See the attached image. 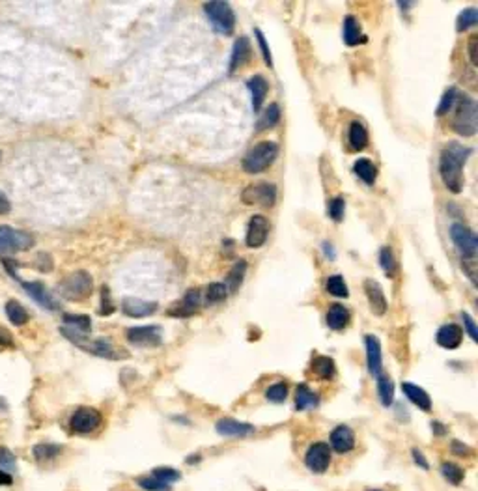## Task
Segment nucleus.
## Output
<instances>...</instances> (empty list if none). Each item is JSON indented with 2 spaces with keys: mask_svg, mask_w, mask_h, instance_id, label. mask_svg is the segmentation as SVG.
<instances>
[{
  "mask_svg": "<svg viewBox=\"0 0 478 491\" xmlns=\"http://www.w3.org/2000/svg\"><path fill=\"white\" fill-rule=\"evenodd\" d=\"M473 149L460 142H448L439 157V174L443 184L453 193H462L463 189V167L467 163Z\"/></svg>",
  "mask_w": 478,
  "mask_h": 491,
  "instance_id": "f257e3e1",
  "label": "nucleus"
},
{
  "mask_svg": "<svg viewBox=\"0 0 478 491\" xmlns=\"http://www.w3.org/2000/svg\"><path fill=\"white\" fill-rule=\"evenodd\" d=\"M278 155V144L273 140H263L258 142L254 148L249 149V154L243 157V170L247 174H260L263 170H268Z\"/></svg>",
  "mask_w": 478,
  "mask_h": 491,
  "instance_id": "f03ea898",
  "label": "nucleus"
},
{
  "mask_svg": "<svg viewBox=\"0 0 478 491\" xmlns=\"http://www.w3.org/2000/svg\"><path fill=\"white\" fill-rule=\"evenodd\" d=\"M454 108H456V116H454L453 120L454 131H456L460 137H474V135H477V128H478L477 101L469 98V96L460 94Z\"/></svg>",
  "mask_w": 478,
  "mask_h": 491,
  "instance_id": "7ed1b4c3",
  "label": "nucleus"
},
{
  "mask_svg": "<svg viewBox=\"0 0 478 491\" xmlns=\"http://www.w3.org/2000/svg\"><path fill=\"white\" fill-rule=\"evenodd\" d=\"M204 13H206L207 21L213 26V30L222 34V36H230L236 26V16L232 11L228 2H206L204 4Z\"/></svg>",
  "mask_w": 478,
  "mask_h": 491,
  "instance_id": "20e7f679",
  "label": "nucleus"
},
{
  "mask_svg": "<svg viewBox=\"0 0 478 491\" xmlns=\"http://www.w3.org/2000/svg\"><path fill=\"white\" fill-rule=\"evenodd\" d=\"M58 290H60L62 297H66L69 301H83V299L92 295L93 281L90 273L75 271L60 282Z\"/></svg>",
  "mask_w": 478,
  "mask_h": 491,
  "instance_id": "39448f33",
  "label": "nucleus"
},
{
  "mask_svg": "<svg viewBox=\"0 0 478 491\" xmlns=\"http://www.w3.org/2000/svg\"><path fill=\"white\" fill-rule=\"evenodd\" d=\"M450 237H453V243L456 245L457 252L462 254L463 266L474 264L478 251V237L474 236V232L467 226L456 222V225L450 226Z\"/></svg>",
  "mask_w": 478,
  "mask_h": 491,
  "instance_id": "423d86ee",
  "label": "nucleus"
},
{
  "mask_svg": "<svg viewBox=\"0 0 478 491\" xmlns=\"http://www.w3.org/2000/svg\"><path fill=\"white\" fill-rule=\"evenodd\" d=\"M32 245H34V237L28 232L16 230L11 226H0V256L28 251V249H32Z\"/></svg>",
  "mask_w": 478,
  "mask_h": 491,
  "instance_id": "0eeeda50",
  "label": "nucleus"
},
{
  "mask_svg": "<svg viewBox=\"0 0 478 491\" xmlns=\"http://www.w3.org/2000/svg\"><path fill=\"white\" fill-rule=\"evenodd\" d=\"M101 424H103V417L96 407H79L69 419V430L79 435L93 434L99 430Z\"/></svg>",
  "mask_w": 478,
  "mask_h": 491,
  "instance_id": "6e6552de",
  "label": "nucleus"
},
{
  "mask_svg": "<svg viewBox=\"0 0 478 491\" xmlns=\"http://www.w3.org/2000/svg\"><path fill=\"white\" fill-rule=\"evenodd\" d=\"M243 202L247 205H260V208H271L277 200V187L273 184H254L249 185L241 195Z\"/></svg>",
  "mask_w": 478,
  "mask_h": 491,
  "instance_id": "1a4fd4ad",
  "label": "nucleus"
},
{
  "mask_svg": "<svg viewBox=\"0 0 478 491\" xmlns=\"http://www.w3.org/2000/svg\"><path fill=\"white\" fill-rule=\"evenodd\" d=\"M73 344L79 346L81 349H84V351H88V354L98 355V357H105V359L127 357V354H120L118 349H116V346H114L108 338H96V340H90L88 337L75 338Z\"/></svg>",
  "mask_w": 478,
  "mask_h": 491,
  "instance_id": "9d476101",
  "label": "nucleus"
},
{
  "mask_svg": "<svg viewBox=\"0 0 478 491\" xmlns=\"http://www.w3.org/2000/svg\"><path fill=\"white\" fill-rule=\"evenodd\" d=\"M127 340L139 348H157L163 344V333L159 325H142L127 329Z\"/></svg>",
  "mask_w": 478,
  "mask_h": 491,
  "instance_id": "9b49d317",
  "label": "nucleus"
},
{
  "mask_svg": "<svg viewBox=\"0 0 478 491\" xmlns=\"http://www.w3.org/2000/svg\"><path fill=\"white\" fill-rule=\"evenodd\" d=\"M305 463L309 467L312 473H325L329 469L331 465V448L327 443H314L307 451V456H305Z\"/></svg>",
  "mask_w": 478,
  "mask_h": 491,
  "instance_id": "f8f14e48",
  "label": "nucleus"
},
{
  "mask_svg": "<svg viewBox=\"0 0 478 491\" xmlns=\"http://www.w3.org/2000/svg\"><path fill=\"white\" fill-rule=\"evenodd\" d=\"M269 236V220L263 215H254L249 220L247 228V237H245V243H247L249 249H260V247L268 241Z\"/></svg>",
  "mask_w": 478,
  "mask_h": 491,
  "instance_id": "ddd939ff",
  "label": "nucleus"
},
{
  "mask_svg": "<svg viewBox=\"0 0 478 491\" xmlns=\"http://www.w3.org/2000/svg\"><path fill=\"white\" fill-rule=\"evenodd\" d=\"M200 305H202V292L200 290H196V288H193V290H189V292L183 295L181 301L176 303V307L170 308L169 314L174 317H189L200 310Z\"/></svg>",
  "mask_w": 478,
  "mask_h": 491,
  "instance_id": "4468645a",
  "label": "nucleus"
},
{
  "mask_svg": "<svg viewBox=\"0 0 478 491\" xmlns=\"http://www.w3.org/2000/svg\"><path fill=\"white\" fill-rule=\"evenodd\" d=\"M19 282H21V286L25 288V292L28 293V295H30L32 299L40 305V307L47 308V310H58V308H60L57 299L47 292V288L43 286L42 282H26V281H19Z\"/></svg>",
  "mask_w": 478,
  "mask_h": 491,
  "instance_id": "2eb2a0df",
  "label": "nucleus"
},
{
  "mask_svg": "<svg viewBox=\"0 0 478 491\" xmlns=\"http://www.w3.org/2000/svg\"><path fill=\"white\" fill-rule=\"evenodd\" d=\"M365 292H366V297H368V303H370L372 312H374L375 316H385L387 299L380 282L374 281V278H366Z\"/></svg>",
  "mask_w": 478,
  "mask_h": 491,
  "instance_id": "dca6fc26",
  "label": "nucleus"
},
{
  "mask_svg": "<svg viewBox=\"0 0 478 491\" xmlns=\"http://www.w3.org/2000/svg\"><path fill=\"white\" fill-rule=\"evenodd\" d=\"M437 344L445 349H457L463 340V329L456 323H447L443 325L436 334Z\"/></svg>",
  "mask_w": 478,
  "mask_h": 491,
  "instance_id": "f3484780",
  "label": "nucleus"
},
{
  "mask_svg": "<svg viewBox=\"0 0 478 491\" xmlns=\"http://www.w3.org/2000/svg\"><path fill=\"white\" fill-rule=\"evenodd\" d=\"M365 346H366V361H368V372L377 378L381 376V370H383V363H381V344L380 338L374 337V334H368L365 338Z\"/></svg>",
  "mask_w": 478,
  "mask_h": 491,
  "instance_id": "a211bd4d",
  "label": "nucleus"
},
{
  "mask_svg": "<svg viewBox=\"0 0 478 491\" xmlns=\"http://www.w3.org/2000/svg\"><path fill=\"white\" fill-rule=\"evenodd\" d=\"M247 88H249V92H251L252 111H254V113H260V111H262L263 101H266L268 92H269L268 81H266L262 75H254V77L249 79Z\"/></svg>",
  "mask_w": 478,
  "mask_h": 491,
  "instance_id": "6ab92c4d",
  "label": "nucleus"
},
{
  "mask_svg": "<svg viewBox=\"0 0 478 491\" xmlns=\"http://www.w3.org/2000/svg\"><path fill=\"white\" fill-rule=\"evenodd\" d=\"M157 310V303L142 301V299H135V297H125L122 301V312L129 317H144L154 314Z\"/></svg>",
  "mask_w": 478,
  "mask_h": 491,
  "instance_id": "aec40b11",
  "label": "nucleus"
},
{
  "mask_svg": "<svg viewBox=\"0 0 478 491\" xmlns=\"http://www.w3.org/2000/svg\"><path fill=\"white\" fill-rule=\"evenodd\" d=\"M331 446L338 454H346V452L353 451L355 446V434L351 431L350 426H338L334 428L331 434Z\"/></svg>",
  "mask_w": 478,
  "mask_h": 491,
  "instance_id": "412c9836",
  "label": "nucleus"
},
{
  "mask_svg": "<svg viewBox=\"0 0 478 491\" xmlns=\"http://www.w3.org/2000/svg\"><path fill=\"white\" fill-rule=\"evenodd\" d=\"M252 55V45L249 38L241 36L239 40H236L234 43V49H232V57H230V73H234L236 69L243 67L251 60Z\"/></svg>",
  "mask_w": 478,
  "mask_h": 491,
  "instance_id": "4be33fe9",
  "label": "nucleus"
},
{
  "mask_svg": "<svg viewBox=\"0 0 478 491\" xmlns=\"http://www.w3.org/2000/svg\"><path fill=\"white\" fill-rule=\"evenodd\" d=\"M217 434L222 435V437H245V435H251L254 431V426L245 424V422H239V420L234 419H222L217 422Z\"/></svg>",
  "mask_w": 478,
  "mask_h": 491,
  "instance_id": "5701e85b",
  "label": "nucleus"
},
{
  "mask_svg": "<svg viewBox=\"0 0 478 491\" xmlns=\"http://www.w3.org/2000/svg\"><path fill=\"white\" fill-rule=\"evenodd\" d=\"M402 390H404V394H406L407 398H409V402H413V404H415L419 410H422V411L432 410V398H430V394L422 389V387H419V385H413V383H407L406 381V383H402Z\"/></svg>",
  "mask_w": 478,
  "mask_h": 491,
  "instance_id": "b1692460",
  "label": "nucleus"
},
{
  "mask_svg": "<svg viewBox=\"0 0 478 491\" xmlns=\"http://www.w3.org/2000/svg\"><path fill=\"white\" fill-rule=\"evenodd\" d=\"M350 323V310L344 305H333L327 312V325L333 331H342Z\"/></svg>",
  "mask_w": 478,
  "mask_h": 491,
  "instance_id": "393cba45",
  "label": "nucleus"
},
{
  "mask_svg": "<svg viewBox=\"0 0 478 491\" xmlns=\"http://www.w3.org/2000/svg\"><path fill=\"white\" fill-rule=\"evenodd\" d=\"M342 38H344V43L348 47H355L359 41H365L363 30H360V23L353 16H348L344 19V34H342Z\"/></svg>",
  "mask_w": 478,
  "mask_h": 491,
  "instance_id": "a878e982",
  "label": "nucleus"
},
{
  "mask_svg": "<svg viewBox=\"0 0 478 491\" xmlns=\"http://www.w3.org/2000/svg\"><path fill=\"white\" fill-rule=\"evenodd\" d=\"M318 404V394H314L312 390L309 389V385H299L297 393H295V407H297V411L312 410V407H316Z\"/></svg>",
  "mask_w": 478,
  "mask_h": 491,
  "instance_id": "bb28decb",
  "label": "nucleus"
},
{
  "mask_svg": "<svg viewBox=\"0 0 478 491\" xmlns=\"http://www.w3.org/2000/svg\"><path fill=\"white\" fill-rule=\"evenodd\" d=\"M245 273H247V261H236V266L232 267L230 273H228L227 282H222L227 286L228 292H237L239 290V286L243 284V278H245Z\"/></svg>",
  "mask_w": 478,
  "mask_h": 491,
  "instance_id": "cd10ccee",
  "label": "nucleus"
},
{
  "mask_svg": "<svg viewBox=\"0 0 478 491\" xmlns=\"http://www.w3.org/2000/svg\"><path fill=\"white\" fill-rule=\"evenodd\" d=\"M6 316H8V320H10L13 325H17V327H21V325H25L26 322H28V312H26V308L23 307L21 303L16 301V299H10V301L6 303Z\"/></svg>",
  "mask_w": 478,
  "mask_h": 491,
  "instance_id": "c85d7f7f",
  "label": "nucleus"
},
{
  "mask_svg": "<svg viewBox=\"0 0 478 491\" xmlns=\"http://www.w3.org/2000/svg\"><path fill=\"white\" fill-rule=\"evenodd\" d=\"M353 172L359 176L366 185H374L375 178H377V169H375V164L372 163L370 159H359V161H355Z\"/></svg>",
  "mask_w": 478,
  "mask_h": 491,
  "instance_id": "c756f323",
  "label": "nucleus"
},
{
  "mask_svg": "<svg viewBox=\"0 0 478 491\" xmlns=\"http://www.w3.org/2000/svg\"><path fill=\"white\" fill-rule=\"evenodd\" d=\"M350 146L355 152H360V149L366 148L368 144V133H366L365 125L360 122H351L350 123Z\"/></svg>",
  "mask_w": 478,
  "mask_h": 491,
  "instance_id": "7c9ffc66",
  "label": "nucleus"
},
{
  "mask_svg": "<svg viewBox=\"0 0 478 491\" xmlns=\"http://www.w3.org/2000/svg\"><path fill=\"white\" fill-rule=\"evenodd\" d=\"M312 370L314 373L318 376L319 379H333L336 368H334V361L331 357H325V355H319L312 361Z\"/></svg>",
  "mask_w": 478,
  "mask_h": 491,
  "instance_id": "2f4dec72",
  "label": "nucleus"
},
{
  "mask_svg": "<svg viewBox=\"0 0 478 491\" xmlns=\"http://www.w3.org/2000/svg\"><path fill=\"white\" fill-rule=\"evenodd\" d=\"M375 379H377V394H380L381 404L385 405V407H389V405H392V402H394V383H392L391 378L385 376V373H381V376H377Z\"/></svg>",
  "mask_w": 478,
  "mask_h": 491,
  "instance_id": "473e14b6",
  "label": "nucleus"
},
{
  "mask_svg": "<svg viewBox=\"0 0 478 491\" xmlns=\"http://www.w3.org/2000/svg\"><path fill=\"white\" fill-rule=\"evenodd\" d=\"M62 452V446L51 445V443H40L32 448V454H34V460L38 463H47V461L55 460L57 456H60Z\"/></svg>",
  "mask_w": 478,
  "mask_h": 491,
  "instance_id": "72a5a7b5",
  "label": "nucleus"
},
{
  "mask_svg": "<svg viewBox=\"0 0 478 491\" xmlns=\"http://www.w3.org/2000/svg\"><path fill=\"white\" fill-rule=\"evenodd\" d=\"M278 122H280V107H278L277 103H271V105L266 108V113L258 120L256 131H266V129L275 128Z\"/></svg>",
  "mask_w": 478,
  "mask_h": 491,
  "instance_id": "f704fd0d",
  "label": "nucleus"
},
{
  "mask_svg": "<svg viewBox=\"0 0 478 491\" xmlns=\"http://www.w3.org/2000/svg\"><path fill=\"white\" fill-rule=\"evenodd\" d=\"M380 264L383 267L387 276H394L398 273V261L394 258V252H392L391 247H383L380 251Z\"/></svg>",
  "mask_w": 478,
  "mask_h": 491,
  "instance_id": "c9c22d12",
  "label": "nucleus"
},
{
  "mask_svg": "<svg viewBox=\"0 0 478 491\" xmlns=\"http://www.w3.org/2000/svg\"><path fill=\"white\" fill-rule=\"evenodd\" d=\"M228 297V290L222 282H213L206 288V305H219Z\"/></svg>",
  "mask_w": 478,
  "mask_h": 491,
  "instance_id": "e433bc0d",
  "label": "nucleus"
},
{
  "mask_svg": "<svg viewBox=\"0 0 478 491\" xmlns=\"http://www.w3.org/2000/svg\"><path fill=\"white\" fill-rule=\"evenodd\" d=\"M478 23V11L474 8H467L463 10L460 16H457L456 21V30L457 32H465L469 30L471 26H474Z\"/></svg>",
  "mask_w": 478,
  "mask_h": 491,
  "instance_id": "4c0bfd02",
  "label": "nucleus"
},
{
  "mask_svg": "<svg viewBox=\"0 0 478 491\" xmlns=\"http://www.w3.org/2000/svg\"><path fill=\"white\" fill-rule=\"evenodd\" d=\"M325 288H327V292H329L331 295H334V297H348L350 295V292H348V286H346V281L340 275L329 276V278H327V282H325Z\"/></svg>",
  "mask_w": 478,
  "mask_h": 491,
  "instance_id": "58836bf2",
  "label": "nucleus"
},
{
  "mask_svg": "<svg viewBox=\"0 0 478 491\" xmlns=\"http://www.w3.org/2000/svg\"><path fill=\"white\" fill-rule=\"evenodd\" d=\"M457 96H460V92H457L456 88H448L447 92L443 94L441 103H439V107H437V116H445V114L450 113L454 108V105H456Z\"/></svg>",
  "mask_w": 478,
  "mask_h": 491,
  "instance_id": "ea45409f",
  "label": "nucleus"
},
{
  "mask_svg": "<svg viewBox=\"0 0 478 491\" xmlns=\"http://www.w3.org/2000/svg\"><path fill=\"white\" fill-rule=\"evenodd\" d=\"M441 473H443V476H445V478L450 482V484H454V486L462 484L463 476H465V473H463L462 467H457L456 463H450V461H445V463H443Z\"/></svg>",
  "mask_w": 478,
  "mask_h": 491,
  "instance_id": "a19ab883",
  "label": "nucleus"
},
{
  "mask_svg": "<svg viewBox=\"0 0 478 491\" xmlns=\"http://www.w3.org/2000/svg\"><path fill=\"white\" fill-rule=\"evenodd\" d=\"M266 398L273 404H283L284 400L288 398V385L286 383H275L271 385L266 393Z\"/></svg>",
  "mask_w": 478,
  "mask_h": 491,
  "instance_id": "79ce46f5",
  "label": "nucleus"
},
{
  "mask_svg": "<svg viewBox=\"0 0 478 491\" xmlns=\"http://www.w3.org/2000/svg\"><path fill=\"white\" fill-rule=\"evenodd\" d=\"M154 476L157 480L165 482V484H174L181 478L180 473L172 469V467H157V469H154Z\"/></svg>",
  "mask_w": 478,
  "mask_h": 491,
  "instance_id": "37998d69",
  "label": "nucleus"
},
{
  "mask_svg": "<svg viewBox=\"0 0 478 491\" xmlns=\"http://www.w3.org/2000/svg\"><path fill=\"white\" fill-rule=\"evenodd\" d=\"M344 211H346V200L344 196H336L329 202V217L334 220V222H340L344 219Z\"/></svg>",
  "mask_w": 478,
  "mask_h": 491,
  "instance_id": "c03bdc74",
  "label": "nucleus"
},
{
  "mask_svg": "<svg viewBox=\"0 0 478 491\" xmlns=\"http://www.w3.org/2000/svg\"><path fill=\"white\" fill-rule=\"evenodd\" d=\"M139 486L146 491H170V484L157 480L155 476H144V478H139Z\"/></svg>",
  "mask_w": 478,
  "mask_h": 491,
  "instance_id": "a18cd8bd",
  "label": "nucleus"
},
{
  "mask_svg": "<svg viewBox=\"0 0 478 491\" xmlns=\"http://www.w3.org/2000/svg\"><path fill=\"white\" fill-rule=\"evenodd\" d=\"M13 469H16V458L8 448L0 446V471L13 473Z\"/></svg>",
  "mask_w": 478,
  "mask_h": 491,
  "instance_id": "49530a36",
  "label": "nucleus"
},
{
  "mask_svg": "<svg viewBox=\"0 0 478 491\" xmlns=\"http://www.w3.org/2000/svg\"><path fill=\"white\" fill-rule=\"evenodd\" d=\"M254 34H256V40H258V43H260V51H262V55H263V60H266V64H268L269 67H273V57H271V51H269L268 41H266V38H263L262 30H260V28H256V30H254Z\"/></svg>",
  "mask_w": 478,
  "mask_h": 491,
  "instance_id": "de8ad7c7",
  "label": "nucleus"
},
{
  "mask_svg": "<svg viewBox=\"0 0 478 491\" xmlns=\"http://www.w3.org/2000/svg\"><path fill=\"white\" fill-rule=\"evenodd\" d=\"M114 308L116 307L110 301V290L107 286H103V290H101V310L99 312L103 314V316H108V314L114 312Z\"/></svg>",
  "mask_w": 478,
  "mask_h": 491,
  "instance_id": "09e8293b",
  "label": "nucleus"
},
{
  "mask_svg": "<svg viewBox=\"0 0 478 491\" xmlns=\"http://www.w3.org/2000/svg\"><path fill=\"white\" fill-rule=\"evenodd\" d=\"M462 317H463V327H465V333H467L469 337H471V340H474V342H477V340H478V329H477V325H474V320L471 316H469L467 312H463Z\"/></svg>",
  "mask_w": 478,
  "mask_h": 491,
  "instance_id": "8fccbe9b",
  "label": "nucleus"
},
{
  "mask_svg": "<svg viewBox=\"0 0 478 491\" xmlns=\"http://www.w3.org/2000/svg\"><path fill=\"white\" fill-rule=\"evenodd\" d=\"M0 346L2 348H13V337L10 334V331L0 325Z\"/></svg>",
  "mask_w": 478,
  "mask_h": 491,
  "instance_id": "3c124183",
  "label": "nucleus"
},
{
  "mask_svg": "<svg viewBox=\"0 0 478 491\" xmlns=\"http://www.w3.org/2000/svg\"><path fill=\"white\" fill-rule=\"evenodd\" d=\"M469 57H471L473 66H478V38L477 36H471V40H469Z\"/></svg>",
  "mask_w": 478,
  "mask_h": 491,
  "instance_id": "603ef678",
  "label": "nucleus"
},
{
  "mask_svg": "<svg viewBox=\"0 0 478 491\" xmlns=\"http://www.w3.org/2000/svg\"><path fill=\"white\" fill-rule=\"evenodd\" d=\"M411 454H413V460H415L416 465H421L422 469H426V471H428V469H430V465H428L426 458H424V454H422V452L419 451V448H413Z\"/></svg>",
  "mask_w": 478,
  "mask_h": 491,
  "instance_id": "864d4df0",
  "label": "nucleus"
},
{
  "mask_svg": "<svg viewBox=\"0 0 478 491\" xmlns=\"http://www.w3.org/2000/svg\"><path fill=\"white\" fill-rule=\"evenodd\" d=\"M321 247H324V254L327 256L329 260H334V258H336V251H334V247L331 245L329 241H324V245Z\"/></svg>",
  "mask_w": 478,
  "mask_h": 491,
  "instance_id": "5fc2aeb1",
  "label": "nucleus"
},
{
  "mask_svg": "<svg viewBox=\"0 0 478 491\" xmlns=\"http://www.w3.org/2000/svg\"><path fill=\"white\" fill-rule=\"evenodd\" d=\"M10 208H11L10 200L6 198V196L2 195V193H0V215H4V213H8V211H10Z\"/></svg>",
  "mask_w": 478,
  "mask_h": 491,
  "instance_id": "6e6d98bb",
  "label": "nucleus"
},
{
  "mask_svg": "<svg viewBox=\"0 0 478 491\" xmlns=\"http://www.w3.org/2000/svg\"><path fill=\"white\" fill-rule=\"evenodd\" d=\"M11 482H13V478H11V473L0 471V486H11Z\"/></svg>",
  "mask_w": 478,
  "mask_h": 491,
  "instance_id": "4d7b16f0",
  "label": "nucleus"
},
{
  "mask_svg": "<svg viewBox=\"0 0 478 491\" xmlns=\"http://www.w3.org/2000/svg\"><path fill=\"white\" fill-rule=\"evenodd\" d=\"M453 451L454 452H462V454H463V452H467V454H471V448H469V446H465V445H460L457 441H454V443H453Z\"/></svg>",
  "mask_w": 478,
  "mask_h": 491,
  "instance_id": "13d9d810",
  "label": "nucleus"
},
{
  "mask_svg": "<svg viewBox=\"0 0 478 491\" xmlns=\"http://www.w3.org/2000/svg\"><path fill=\"white\" fill-rule=\"evenodd\" d=\"M443 424H439V422H433L432 424V430H436V434H439V435H443L445 434V428H441Z\"/></svg>",
  "mask_w": 478,
  "mask_h": 491,
  "instance_id": "bf43d9fd",
  "label": "nucleus"
},
{
  "mask_svg": "<svg viewBox=\"0 0 478 491\" xmlns=\"http://www.w3.org/2000/svg\"><path fill=\"white\" fill-rule=\"evenodd\" d=\"M400 4V8H409V6H413L415 2H398Z\"/></svg>",
  "mask_w": 478,
  "mask_h": 491,
  "instance_id": "052dcab7",
  "label": "nucleus"
},
{
  "mask_svg": "<svg viewBox=\"0 0 478 491\" xmlns=\"http://www.w3.org/2000/svg\"><path fill=\"white\" fill-rule=\"evenodd\" d=\"M372 491H380V490H372Z\"/></svg>",
  "mask_w": 478,
  "mask_h": 491,
  "instance_id": "680f3d73",
  "label": "nucleus"
},
{
  "mask_svg": "<svg viewBox=\"0 0 478 491\" xmlns=\"http://www.w3.org/2000/svg\"><path fill=\"white\" fill-rule=\"evenodd\" d=\"M0 157H2V154H0Z\"/></svg>",
  "mask_w": 478,
  "mask_h": 491,
  "instance_id": "e2e57ef3",
  "label": "nucleus"
}]
</instances>
